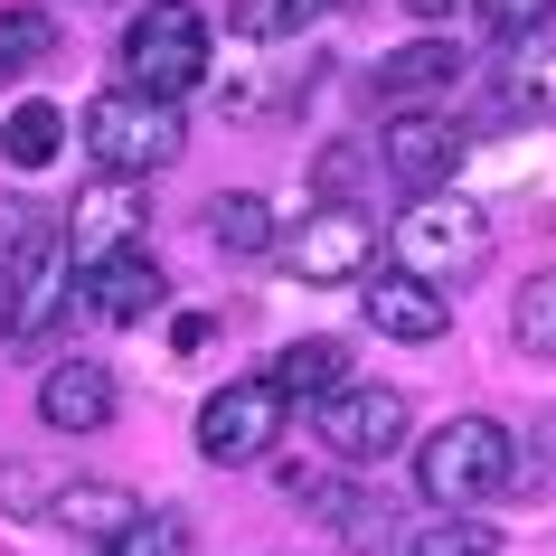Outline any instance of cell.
I'll use <instances>...</instances> for the list:
<instances>
[{
	"mask_svg": "<svg viewBox=\"0 0 556 556\" xmlns=\"http://www.w3.org/2000/svg\"><path fill=\"white\" fill-rule=\"evenodd\" d=\"M38 425H48V434H104V425H114V368L58 358V368L38 378Z\"/></svg>",
	"mask_w": 556,
	"mask_h": 556,
	"instance_id": "13",
	"label": "cell"
},
{
	"mask_svg": "<svg viewBox=\"0 0 556 556\" xmlns=\"http://www.w3.org/2000/svg\"><path fill=\"white\" fill-rule=\"evenodd\" d=\"M104 556H189V509H142Z\"/></svg>",
	"mask_w": 556,
	"mask_h": 556,
	"instance_id": "25",
	"label": "cell"
},
{
	"mask_svg": "<svg viewBox=\"0 0 556 556\" xmlns=\"http://www.w3.org/2000/svg\"><path fill=\"white\" fill-rule=\"evenodd\" d=\"M500 114H519V123L556 114V29H538V38L509 48V66H500Z\"/></svg>",
	"mask_w": 556,
	"mask_h": 556,
	"instance_id": "16",
	"label": "cell"
},
{
	"mask_svg": "<svg viewBox=\"0 0 556 556\" xmlns=\"http://www.w3.org/2000/svg\"><path fill=\"white\" fill-rule=\"evenodd\" d=\"M207 236H217V255H274L283 245V227H274V207L255 189H227V199L207 207Z\"/></svg>",
	"mask_w": 556,
	"mask_h": 556,
	"instance_id": "18",
	"label": "cell"
},
{
	"mask_svg": "<svg viewBox=\"0 0 556 556\" xmlns=\"http://www.w3.org/2000/svg\"><path fill=\"white\" fill-rule=\"evenodd\" d=\"M132 519H142V500L123 491V481H66V491L48 500V528H66V538H94V547H114Z\"/></svg>",
	"mask_w": 556,
	"mask_h": 556,
	"instance_id": "15",
	"label": "cell"
},
{
	"mask_svg": "<svg viewBox=\"0 0 556 556\" xmlns=\"http://www.w3.org/2000/svg\"><path fill=\"white\" fill-rule=\"evenodd\" d=\"M312 94V66H274V76H227V114H293Z\"/></svg>",
	"mask_w": 556,
	"mask_h": 556,
	"instance_id": "24",
	"label": "cell"
},
{
	"mask_svg": "<svg viewBox=\"0 0 556 556\" xmlns=\"http://www.w3.org/2000/svg\"><path fill=\"white\" fill-rule=\"evenodd\" d=\"M283 425H293V396L274 378H227L199 406V453L217 471H245V463H264V453L283 443Z\"/></svg>",
	"mask_w": 556,
	"mask_h": 556,
	"instance_id": "6",
	"label": "cell"
},
{
	"mask_svg": "<svg viewBox=\"0 0 556 556\" xmlns=\"http://www.w3.org/2000/svg\"><path fill=\"white\" fill-rule=\"evenodd\" d=\"M358 312L387 330V340H443L453 330V293H434V283H415V274H396V264H378L368 283H358Z\"/></svg>",
	"mask_w": 556,
	"mask_h": 556,
	"instance_id": "12",
	"label": "cell"
},
{
	"mask_svg": "<svg viewBox=\"0 0 556 556\" xmlns=\"http://www.w3.org/2000/svg\"><path fill=\"white\" fill-rule=\"evenodd\" d=\"M415 20H443V10H463V0H406Z\"/></svg>",
	"mask_w": 556,
	"mask_h": 556,
	"instance_id": "29",
	"label": "cell"
},
{
	"mask_svg": "<svg viewBox=\"0 0 556 556\" xmlns=\"http://www.w3.org/2000/svg\"><path fill=\"white\" fill-rule=\"evenodd\" d=\"M58 58V20L48 10H0V76H29Z\"/></svg>",
	"mask_w": 556,
	"mask_h": 556,
	"instance_id": "23",
	"label": "cell"
},
{
	"mask_svg": "<svg viewBox=\"0 0 556 556\" xmlns=\"http://www.w3.org/2000/svg\"><path fill=\"white\" fill-rule=\"evenodd\" d=\"M415 556H500V528H481V519H425Z\"/></svg>",
	"mask_w": 556,
	"mask_h": 556,
	"instance_id": "26",
	"label": "cell"
},
{
	"mask_svg": "<svg viewBox=\"0 0 556 556\" xmlns=\"http://www.w3.org/2000/svg\"><path fill=\"white\" fill-rule=\"evenodd\" d=\"M330 0H236L227 10V29L245 38V48H283V38H302L312 20H321Z\"/></svg>",
	"mask_w": 556,
	"mask_h": 556,
	"instance_id": "20",
	"label": "cell"
},
{
	"mask_svg": "<svg viewBox=\"0 0 556 556\" xmlns=\"http://www.w3.org/2000/svg\"><path fill=\"white\" fill-rule=\"evenodd\" d=\"M264 378L283 387V396H312V406H321V396H340V387H350V340H293Z\"/></svg>",
	"mask_w": 556,
	"mask_h": 556,
	"instance_id": "17",
	"label": "cell"
},
{
	"mask_svg": "<svg viewBox=\"0 0 556 556\" xmlns=\"http://www.w3.org/2000/svg\"><path fill=\"white\" fill-rule=\"evenodd\" d=\"M481 20H491V38L519 48V38H538V29L556 20V0H481Z\"/></svg>",
	"mask_w": 556,
	"mask_h": 556,
	"instance_id": "28",
	"label": "cell"
},
{
	"mask_svg": "<svg viewBox=\"0 0 556 556\" xmlns=\"http://www.w3.org/2000/svg\"><path fill=\"white\" fill-rule=\"evenodd\" d=\"M207 66H217V48H207V20L189 0H151L142 20L123 29V86L161 94V104H179L189 86H207Z\"/></svg>",
	"mask_w": 556,
	"mask_h": 556,
	"instance_id": "5",
	"label": "cell"
},
{
	"mask_svg": "<svg viewBox=\"0 0 556 556\" xmlns=\"http://www.w3.org/2000/svg\"><path fill=\"white\" fill-rule=\"evenodd\" d=\"M86 151L104 161V179H151V170H170L179 151H189V123H179V104H161V94L114 86V94L86 104Z\"/></svg>",
	"mask_w": 556,
	"mask_h": 556,
	"instance_id": "4",
	"label": "cell"
},
{
	"mask_svg": "<svg viewBox=\"0 0 556 556\" xmlns=\"http://www.w3.org/2000/svg\"><path fill=\"white\" fill-rule=\"evenodd\" d=\"M509 340H519L528 358H556V264L519 283V302H509Z\"/></svg>",
	"mask_w": 556,
	"mask_h": 556,
	"instance_id": "22",
	"label": "cell"
},
{
	"mask_svg": "<svg viewBox=\"0 0 556 556\" xmlns=\"http://www.w3.org/2000/svg\"><path fill=\"white\" fill-rule=\"evenodd\" d=\"M509 471H519V443H509L500 415H443L434 434L415 443V491H425V509H443V519H463L471 500H491Z\"/></svg>",
	"mask_w": 556,
	"mask_h": 556,
	"instance_id": "1",
	"label": "cell"
},
{
	"mask_svg": "<svg viewBox=\"0 0 556 556\" xmlns=\"http://www.w3.org/2000/svg\"><path fill=\"white\" fill-rule=\"evenodd\" d=\"M76 255H66V227L58 217H29V227H10V264H0V340H48L58 312L76 293Z\"/></svg>",
	"mask_w": 556,
	"mask_h": 556,
	"instance_id": "3",
	"label": "cell"
},
{
	"mask_svg": "<svg viewBox=\"0 0 556 556\" xmlns=\"http://www.w3.org/2000/svg\"><path fill=\"white\" fill-rule=\"evenodd\" d=\"M453 86H463V48H453V38H406V48L378 58V76H368L378 114H434Z\"/></svg>",
	"mask_w": 556,
	"mask_h": 556,
	"instance_id": "10",
	"label": "cell"
},
{
	"mask_svg": "<svg viewBox=\"0 0 556 556\" xmlns=\"http://www.w3.org/2000/svg\"><path fill=\"white\" fill-rule=\"evenodd\" d=\"M283 264H293L302 283H350L378 264V217L368 207H312L293 236H283Z\"/></svg>",
	"mask_w": 556,
	"mask_h": 556,
	"instance_id": "8",
	"label": "cell"
},
{
	"mask_svg": "<svg viewBox=\"0 0 556 556\" xmlns=\"http://www.w3.org/2000/svg\"><path fill=\"white\" fill-rule=\"evenodd\" d=\"M48 500H58V481H48V471L0 463V509H10V519H38V528H48Z\"/></svg>",
	"mask_w": 556,
	"mask_h": 556,
	"instance_id": "27",
	"label": "cell"
},
{
	"mask_svg": "<svg viewBox=\"0 0 556 556\" xmlns=\"http://www.w3.org/2000/svg\"><path fill=\"white\" fill-rule=\"evenodd\" d=\"M312 434L340 453V463H387V453H406V434H415V406L396 396V387H340V396H321L312 406Z\"/></svg>",
	"mask_w": 556,
	"mask_h": 556,
	"instance_id": "7",
	"label": "cell"
},
{
	"mask_svg": "<svg viewBox=\"0 0 556 556\" xmlns=\"http://www.w3.org/2000/svg\"><path fill=\"white\" fill-rule=\"evenodd\" d=\"M453 161H463V132H453L443 114H387L378 170L396 179V189H415V199H434L443 179H453Z\"/></svg>",
	"mask_w": 556,
	"mask_h": 556,
	"instance_id": "11",
	"label": "cell"
},
{
	"mask_svg": "<svg viewBox=\"0 0 556 556\" xmlns=\"http://www.w3.org/2000/svg\"><path fill=\"white\" fill-rule=\"evenodd\" d=\"M142 217H151V199H142V179H94V189H76V207H66L58 227H66V255L86 264H114V255H132V236H142Z\"/></svg>",
	"mask_w": 556,
	"mask_h": 556,
	"instance_id": "9",
	"label": "cell"
},
{
	"mask_svg": "<svg viewBox=\"0 0 556 556\" xmlns=\"http://www.w3.org/2000/svg\"><path fill=\"white\" fill-rule=\"evenodd\" d=\"M312 189H321V207H358L368 189H378V151H358V142H330L321 161H312Z\"/></svg>",
	"mask_w": 556,
	"mask_h": 556,
	"instance_id": "21",
	"label": "cell"
},
{
	"mask_svg": "<svg viewBox=\"0 0 556 556\" xmlns=\"http://www.w3.org/2000/svg\"><path fill=\"white\" fill-rule=\"evenodd\" d=\"M94 321H114V330H142L161 302H170V283H161V264L151 255H114V264H94Z\"/></svg>",
	"mask_w": 556,
	"mask_h": 556,
	"instance_id": "14",
	"label": "cell"
},
{
	"mask_svg": "<svg viewBox=\"0 0 556 556\" xmlns=\"http://www.w3.org/2000/svg\"><path fill=\"white\" fill-rule=\"evenodd\" d=\"M58 151H66V114L58 104H20V114L0 123V161H10V170H48Z\"/></svg>",
	"mask_w": 556,
	"mask_h": 556,
	"instance_id": "19",
	"label": "cell"
},
{
	"mask_svg": "<svg viewBox=\"0 0 556 556\" xmlns=\"http://www.w3.org/2000/svg\"><path fill=\"white\" fill-rule=\"evenodd\" d=\"M387 245H396V274L453 293V283H471V274L491 264V217L471 199H453V189H434V199H415L406 217L387 227Z\"/></svg>",
	"mask_w": 556,
	"mask_h": 556,
	"instance_id": "2",
	"label": "cell"
}]
</instances>
